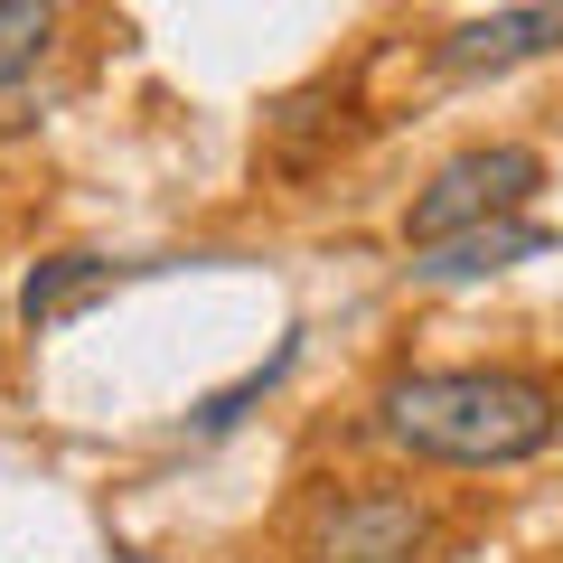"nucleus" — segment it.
Returning <instances> with one entry per match:
<instances>
[{
	"mask_svg": "<svg viewBox=\"0 0 563 563\" xmlns=\"http://www.w3.org/2000/svg\"><path fill=\"white\" fill-rule=\"evenodd\" d=\"M554 385L517 376V366H422L376 395V432L442 470H517L554 451Z\"/></svg>",
	"mask_w": 563,
	"mask_h": 563,
	"instance_id": "f257e3e1",
	"label": "nucleus"
},
{
	"mask_svg": "<svg viewBox=\"0 0 563 563\" xmlns=\"http://www.w3.org/2000/svg\"><path fill=\"white\" fill-rule=\"evenodd\" d=\"M536 188H544V161L526 151V141H479V151L442 161L432 179L413 188V207H404V244H413V254H432V244L470 235V225L526 217V198H536Z\"/></svg>",
	"mask_w": 563,
	"mask_h": 563,
	"instance_id": "f03ea898",
	"label": "nucleus"
},
{
	"mask_svg": "<svg viewBox=\"0 0 563 563\" xmlns=\"http://www.w3.org/2000/svg\"><path fill=\"white\" fill-rule=\"evenodd\" d=\"M432 544V507L404 498V488H347L310 517L301 563H413Z\"/></svg>",
	"mask_w": 563,
	"mask_h": 563,
	"instance_id": "7ed1b4c3",
	"label": "nucleus"
},
{
	"mask_svg": "<svg viewBox=\"0 0 563 563\" xmlns=\"http://www.w3.org/2000/svg\"><path fill=\"white\" fill-rule=\"evenodd\" d=\"M563 47V0H526V10H479V20L442 29L432 66L442 76H507L526 57H554Z\"/></svg>",
	"mask_w": 563,
	"mask_h": 563,
	"instance_id": "20e7f679",
	"label": "nucleus"
},
{
	"mask_svg": "<svg viewBox=\"0 0 563 563\" xmlns=\"http://www.w3.org/2000/svg\"><path fill=\"white\" fill-rule=\"evenodd\" d=\"M554 225H526V217H498V225H470V235H451V244H432V254H413V273L422 282H488V273H507V263H536V254H554Z\"/></svg>",
	"mask_w": 563,
	"mask_h": 563,
	"instance_id": "39448f33",
	"label": "nucleus"
},
{
	"mask_svg": "<svg viewBox=\"0 0 563 563\" xmlns=\"http://www.w3.org/2000/svg\"><path fill=\"white\" fill-rule=\"evenodd\" d=\"M122 273H141V263H113V254H47V263H29V282H20V320H29V329H57L66 310L103 301Z\"/></svg>",
	"mask_w": 563,
	"mask_h": 563,
	"instance_id": "423d86ee",
	"label": "nucleus"
},
{
	"mask_svg": "<svg viewBox=\"0 0 563 563\" xmlns=\"http://www.w3.org/2000/svg\"><path fill=\"white\" fill-rule=\"evenodd\" d=\"M57 29H66L57 0H0V95L29 85L47 57H57Z\"/></svg>",
	"mask_w": 563,
	"mask_h": 563,
	"instance_id": "0eeeda50",
	"label": "nucleus"
},
{
	"mask_svg": "<svg viewBox=\"0 0 563 563\" xmlns=\"http://www.w3.org/2000/svg\"><path fill=\"white\" fill-rule=\"evenodd\" d=\"M291 357H301V339H282L273 357H263L254 376H235V385H225V395H207V404H188V442H217V432H235V422L254 413V404L273 395L282 376H291Z\"/></svg>",
	"mask_w": 563,
	"mask_h": 563,
	"instance_id": "6e6552de",
	"label": "nucleus"
},
{
	"mask_svg": "<svg viewBox=\"0 0 563 563\" xmlns=\"http://www.w3.org/2000/svg\"><path fill=\"white\" fill-rule=\"evenodd\" d=\"M113 563H161V554H141V544H113Z\"/></svg>",
	"mask_w": 563,
	"mask_h": 563,
	"instance_id": "1a4fd4ad",
	"label": "nucleus"
},
{
	"mask_svg": "<svg viewBox=\"0 0 563 563\" xmlns=\"http://www.w3.org/2000/svg\"><path fill=\"white\" fill-rule=\"evenodd\" d=\"M554 442H563V422H554Z\"/></svg>",
	"mask_w": 563,
	"mask_h": 563,
	"instance_id": "9d476101",
	"label": "nucleus"
}]
</instances>
